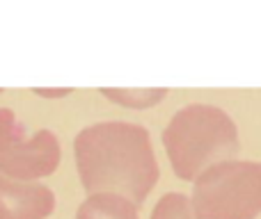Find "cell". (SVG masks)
Returning <instances> with one entry per match:
<instances>
[{"label":"cell","instance_id":"6da1fadb","mask_svg":"<svg viewBox=\"0 0 261 219\" xmlns=\"http://www.w3.org/2000/svg\"><path fill=\"white\" fill-rule=\"evenodd\" d=\"M73 151L78 176L90 197L117 194L140 206L161 176L149 133L138 123H94L76 135Z\"/></svg>","mask_w":261,"mask_h":219},{"label":"cell","instance_id":"7a4b0ae2","mask_svg":"<svg viewBox=\"0 0 261 219\" xmlns=\"http://www.w3.org/2000/svg\"><path fill=\"white\" fill-rule=\"evenodd\" d=\"M167 158L179 178L195 180L208 167L234 160L239 130L225 110L206 103L186 105L163 130Z\"/></svg>","mask_w":261,"mask_h":219},{"label":"cell","instance_id":"3957f363","mask_svg":"<svg viewBox=\"0 0 261 219\" xmlns=\"http://www.w3.org/2000/svg\"><path fill=\"white\" fill-rule=\"evenodd\" d=\"M197 219H257L261 212V162L227 160L195 178Z\"/></svg>","mask_w":261,"mask_h":219},{"label":"cell","instance_id":"277c9868","mask_svg":"<svg viewBox=\"0 0 261 219\" xmlns=\"http://www.w3.org/2000/svg\"><path fill=\"white\" fill-rule=\"evenodd\" d=\"M60 165V142L50 130L28 135L23 121L12 110L0 108V174L14 180L50 176Z\"/></svg>","mask_w":261,"mask_h":219},{"label":"cell","instance_id":"5b68a950","mask_svg":"<svg viewBox=\"0 0 261 219\" xmlns=\"http://www.w3.org/2000/svg\"><path fill=\"white\" fill-rule=\"evenodd\" d=\"M53 208L55 194L46 185L0 174V219H46Z\"/></svg>","mask_w":261,"mask_h":219},{"label":"cell","instance_id":"8992f818","mask_svg":"<svg viewBox=\"0 0 261 219\" xmlns=\"http://www.w3.org/2000/svg\"><path fill=\"white\" fill-rule=\"evenodd\" d=\"M76 219H138L135 203L117 194H92L76 212Z\"/></svg>","mask_w":261,"mask_h":219},{"label":"cell","instance_id":"52a82bcc","mask_svg":"<svg viewBox=\"0 0 261 219\" xmlns=\"http://www.w3.org/2000/svg\"><path fill=\"white\" fill-rule=\"evenodd\" d=\"M151 219H197L190 208V199L181 192H170L156 203Z\"/></svg>","mask_w":261,"mask_h":219},{"label":"cell","instance_id":"ba28073f","mask_svg":"<svg viewBox=\"0 0 261 219\" xmlns=\"http://www.w3.org/2000/svg\"><path fill=\"white\" fill-rule=\"evenodd\" d=\"M103 94L108 96L110 101H117V103H124L128 108H149L151 103L161 101L165 96V89H158V91H113V89H103Z\"/></svg>","mask_w":261,"mask_h":219},{"label":"cell","instance_id":"9c48e42d","mask_svg":"<svg viewBox=\"0 0 261 219\" xmlns=\"http://www.w3.org/2000/svg\"><path fill=\"white\" fill-rule=\"evenodd\" d=\"M0 91H3V89H0Z\"/></svg>","mask_w":261,"mask_h":219}]
</instances>
